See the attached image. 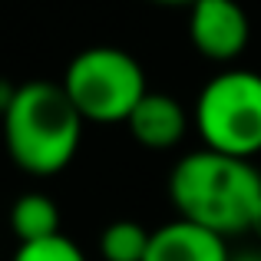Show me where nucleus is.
Wrapping results in <instances>:
<instances>
[{
	"mask_svg": "<svg viewBox=\"0 0 261 261\" xmlns=\"http://www.w3.org/2000/svg\"><path fill=\"white\" fill-rule=\"evenodd\" d=\"M228 261H261V248H238L228 255Z\"/></svg>",
	"mask_w": 261,
	"mask_h": 261,
	"instance_id": "obj_11",
	"label": "nucleus"
},
{
	"mask_svg": "<svg viewBox=\"0 0 261 261\" xmlns=\"http://www.w3.org/2000/svg\"><path fill=\"white\" fill-rule=\"evenodd\" d=\"M13 261H86V255H83V248H80L70 235L60 231V235L43 238V242L17 245Z\"/></svg>",
	"mask_w": 261,
	"mask_h": 261,
	"instance_id": "obj_10",
	"label": "nucleus"
},
{
	"mask_svg": "<svg viewBox=\"0 0 261 261\" xmlns=\"http://www.w3.org/2000/svg\"><path fill=\"white\" fill-rule=\"evenodd\" d=\"M169 198L178 218L195 222L222 238L245 235L261 198V172L251 159L195 149L175 162Z\"/></svg>",
	"mask_w": 261,
	"mask_h": 261,
	"instance_id": "obj_1",
	"label": "nucleus"
},
{
	"mask_svg": "<svg viewBox=\"0 0 261 261\" xmlns=\"http://www.w3.org/2000/svg\"><path fill=\"white\" fill-rule=\"evenodd\" d=\"M152 231L142 228L133 218H116L99 231V255L102 261H146Z\"/></svg>",
	"mask_w": 261,
	"mask_h": 261,
	"instance_id": "obj_9",
	"label": "nucleus"
},
{
	"mask_svg": "<svg viewBox=\"0 0 261 261\" xmlns=\"http://www.w3.org/2000/svg\"><path fill=\"white\" fill-rule=\"evenodd\" d=\"M248 235H255L258 242H261V198H258L255 212H251V225H248Z\"/></svg>",
	"mask_w": 261,
	"mask_h": 261,
	"instance_id": "obj_12",
	"label": "nucleus"
},
{
	"mask_svg": "<svg viewBox=\"0 0 261 261\" xmlns=\"http://www.w3.org/2000/svg\"><path fill=\"white\" fill-rule=\"evenodd\" d=\"M152 4H162V7H192L195 0H152Z\"/></svg>",
	"mask_w": 261,
	"mask_h": 261,
	"instance_id": "obj_13",
	"label": "nucleus"
},
{
	"mask_svg": "<svg viewBox=\"0 0 261 261\" xmlns=\"http://www.w3.org/2000/svg\"><path fill=\"white\" fill-rule=\"evenodd\" d=\"M202 149L235 159H255L261 152V73L228 66L215 73L192 106Z\"/></svg>",
	"mask_w": 261,
	"mask_h": 261,
	"instance_id": "obj_3",
	"label": "nucleus"
},
{
	"mask_svg": "<svg viewBox=\"0 0 261 261\" xmlns=\"http://www.w3.org/2000/svg\"><path fill=\"white\" fill-rule=\"evenodd\" d=\"M10 228L20 245L60 235V205L46 192H27L10 208Z\"/></svg>",
	"mask_w": 261,
	"mask_h": 261,
	"instance_id": "obj_8",
	"label": "nucleus"
},
{
	"mask_svg": "<svg viewBox=\"0 0 261 261\" xmlns=\"http://www.w3.org/2000/svg\"><path fill=\"white\" fill-rule=\"evenodd\" d=\"M189 40L212 63H231L251 40L248 13L238 0H195L189 7Z\"/></svg>",
	"mask_w": 261,
	"mask_h": 261,
	"instance_id": "obj_5",
	"label": "nucleus"
},
{
	"mask_svg": "<svg viewBox=\"0 0 261 261\" xmlns=\"http://www.w3.org/2000/svg\"><path fill=\"white\" fill-rule=\"evenodd\" d=\"M0 122L13 166L37 178L63 172L83 142V116L53 80L20 83Z\"/></svg>",
	"mask_w": 261,
	"mask_h": 261,
	"instance_id": "obj_2",
	"label": "nucleus"
},
{
	"mask_svg": "<svg viewBox=\"0 0 261 261\" xmlns=\"http://www.w3.org/2000/svg\"><path fill=\"white\" fill-rule=\"evenodd\" d=\"M192 113L175 99L172 93H152L149 89L126 119V129L133 139L146 149H172L189 133Z\"/></svg>",
	"mask_w": 261,
	"mask_h": 261,
	"instance_id": "obj_6",
	"label": "nucleus"
},
{
	"mask_svg": "<svg viewBox=\"0 0 261 261\" xmlns=\"http://www.w3.org/2000/svg\"><path fill=\"white\" fill-rule=\"evenodd\" d=\"M60 86L83 122H126L149 93L146 70L122 46H86L66 63Z\"/></svg>",
	"mask_w": 261,
	"mask_h": 261,
	"instance_id": "obj_4",
	"label": "nucleus"
},
{
	"mask_svg": "<svg viewBox=\"0 0 261 261\" xmlns=\"http://www.w3.org/2000/svg\"><path fill=\"white\" fill-rule=\"evenodd\" d=\"M228 238L215 235L195 222L175 218V222H166L152 231L146 261H228Z\"/></svg>",
	"mask_w": 261,
	"mask_h": 261,
	"instance_id": "obj_7",
	"label": "nucleus"
}]
</instances>
